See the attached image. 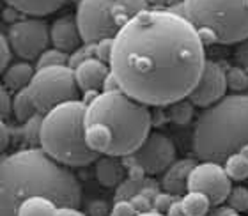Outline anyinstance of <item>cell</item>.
<instances>
[{"instance_id": "32", "label": "cell", "mask_w": 248, "mask_h": 216, "mask_svg": "<svg viewBox=\"0 0 248 216\" xmlns=\"http://www.w3.org/2000/svg\"><path fill=\"white\" fill-rule=\"evenodd\" d=\"M11 107H13V93L0 80V115L4 117V121L11 117Z\"/></svg>"}, {"instance_id": "34", "label": "cell", "mask_w": 248, "mask_h": 216, "mask_svg": "<svg viewBox=\"0 0 248 216\" xmlns=\"http://www.w3.org/2000/svg\"><path fill=\"white\" fill-rule=\"evenodd\" d=\"M112 43L114 39H101L96 43V57L107 64L110 62V55H112Z\"/></svg>"}, {"instance_id": "28", "label": "cell", "mask_w": 248, "mask_h": 216, "mask_svg": "<svg viewBox=\"0 0 248 216\" xmlns=\"http://www.w3.org/2000/svg\"><path fill=\"white\" fill-rule=\"evenodd\" d=\"M227 202L229 206L232 207V211L236 213L248 211V188L247 186H234V188H231Z\"/></svg>"}, {"instance_id": "5", "label": "cell", "mask_w": 248, "mask_h": 216, "mask_svg": "<svg viewBox=\"0 0 248 216\" xmlns=\"http://www.w3.org/2000/svg\"><path fill=\"white\" fill-rule=\"evenodd\" d=\"M85 103L82 99L66 101L43 115L39 128V147L57 163L75 169L87 167L98 156L85 140Z\"/></svg>"}, {"instance_id": "10", "label": "cell", "mask_w": 248, "mask_h": 216, "mask_svg": "<svg viewBox=\"0 0 248 216\" xmlns=\"http://www.w3.org/2000/svg\"><path fill=\"white\" fill-rule=\"evenodd\" d=\"M176 161V145L167 135L151 131L140 147L129 156H124V167L137 165L144 170L145 175L163 174Z\"/></svg>"}, {"instance_id": "27", "label": "cell", "mask_w": 248, "mask_h": 216, "mask_svg": "<svg viewBox=\"0 0 248 216\" xmlns=\"http://www.w3.org/2000/svg\"><path fill=\"white\" fill-rule=\"evenodd\" d=\"M69 62V53H64L57 48H46L41 55L36 59V64L34 67L36 69H43V67H52V66H67Z\"/></svg>"}, {"instance_id": "26", "label": "cell", "mask_w": 248, "mask_h": 216, "mask_svg": "<svg viewBox=\"0 0 248 216\" xmlns=\"http://www.w3.org/2000/svg\"><path fill=\"white\" fill-rule=\"evenodd\" d=\"M225 78H227V89L232 91V94H241L248 91V71L241 66L225 69Z\"/></svg>"}, {"instance_id": "19", "label": "cell", "mask_w": 248, "mask_h": 216, "mask_svg": "<svg viewBox=\"0 0 248 216\" xmlns=\"http://www.w3.org/2000/svg\"><path fill=\"white\" fill-rule=\"evenodd\" d=\"M16 216H61V206L48 197L34 195L21 202Z\"/></svg>"}, {"instance_id": "14", "label": "cell", "mask_w": 248, "mask_h": 216, "mask_svg": "<svg viewBox=\"0 0 248 216\" xmlns=\"http://www.w3.org/2000/svg\"><path fill=\"white\" fill-rule=\"evenodd\" d=\"M82 34L73 15L61 16L50 25V45L53 48L64 53H73L78 46H82Z\"/></svg>"}, {"instance_id": "2", "label": "cell", "mask_w": 248, "mask_h": 216, "mask_svg": "<svg viewBox=\"0 0 248 216\" xmlns=\"http://www.w3.org/2000/svg\"><path fill=\"white\" fill-rule=\"evenodd\" d=\"M43 195L61 207L82 206V185L69 167L41 147H23L0 160V216H16L29 197Z\"/></svg>"}, {"instance_id": "25", "label": "cell", "mask_w": 248, "mask_h": 216, "mask_svg": "<svg viewBox=\"0 0 248 216\" xmlns=\"http://www.w3.org/2000/svg\"><path fill=\"white\" fill-rule=\"evenodd\" d=\"M43 113H36L34 117H31L29 121L21 123L20 128V137L21 142H25L27 147H39V128H41Z\"/></svg>"}, {"instance_id": "3", "label": "cell", "mask_w": 248, "mask_h": 216, "mask_svg": "<svg viewBox=\"0 0 248 216\" xmlns=\"http://www.w3.org/2000/svg\"><path fill=\"white\" fill-rule=\"evenodd\" d=\"M85 140L99 156L124 158L139 149L153 128L151 107L123 91H101L85 105Z\"/></svg>"}, {"instance_id": "43", "label": "cell", "mask_w": 248, "mask_h": 216, "mask_svg": "<svg viewBox=\"0 0 248 216\" xmlns=\"http://www.w3.org/2000/svg\"><path fill=\"white\" fill-rule=\"evenodd\" d=\"M229 216H243L241 213H232V215H229Z\"/></svg>"}, {"instance_id": "20", "label": "cell", "mask_w": 248, "mask_h": 216, "mask_svg": "<svg viewBox=\"0 0 248 216\" xmlns=\"http://www.w3.org/2000/svg\"><path fill=\"white\" fill-rule=\"evenodd\" d=\"M37 112L36 105H34V99L31 96V91L29 87L21 89L18 93L13 94V107H11V115L15 117L16 123H25L31 117H34Z\"/></svg>"}, {"instance_id": "8", "label": "cell", "mask_w": 248, "mask_h": 216, "mask_svg": "<svg viewBox=\"0 0 248 216\" xmlns=\"http://www.w3.org/2000/svg\"><path fill=\"white\" fill-rule=\"evenodd\" d=\"M29 91L37 112L45 113L57 105L80 99V89L75 80V71L69 66H52L36 69Z\"/></svg>"}, {"instance_id": "17", "label": "cell", "mask_w": 248, "mask_h": 216, "mask_svg": "<svg viewBox=\"0 0 248 216\" xmlns=\"http://www.w3.org/2000/svg\"><path fill=\"white\" fill-rule=\"evenodd\" d=\"M34 73H36V67L32 66L29 61L11 62L9 66L5 67V71L2 73V82L11 93L15 94L21 89L29 87Z\"/></svg>"}, {"instance_id": "39", "label": "cell", "mask_w": 248, "mask_h": 216, "mask_svg": "<svg viewBox=\"0 0 248 216\" xmlns=\"http://www.w3.org/2000/svg\"><path fill=\"white\" fill-rule=\"evenodd\" d=\"M232 213H236V211H232V207L229 206V207H220L217 213H215V216H229V215H232Z\"/></svg>"}, {"instance_id": "23", "label": "cell", "mask_w": 248, "mask_h": 216, "mask_svg": "<svg viewBox=\"0 0 248 216\" xmlns=\"http://www.w3.org/2000/svg\"><path fill=\"white\" fill-rule=\"evenodd\" d=\"M145 188H158L156 183L149 179V177H144V179H131V177H126V179L121 183L117 188H115V201H129L133 195L144 191Z\"/></svg>"}, {"instance_id": "37", "label": "cell", "mask_w": 248, "mask_h": 216, "mask_svg": "<svg viewBox=\"0 0 248 216\" xmlns=\"http://www.w3.org/2000/svg\"><path fill=\"white\" fill-rule=\"evenodd\" d=\"M61 216H87L77 207H61Z\"/></svg>"}, {"instance_id": "15", "label": "cell", "mask_w": 248, "mask_h": 216, "mask_svg": "<svg viewBox=\"0 0 248 216\" xmlns=\"http://www.w3.org/2000/svg\"><path fill=\"white\" fill-rule=\"evenodd\" d=\"M195 165L197 161L190 158L176 160L161 175L160 188L174 197H183L188 191V175Z\"/></svg>"}, {"instance_id": "30", "label": "cell", "mask_w": 248, "mask_h": 216, "mask_svg": "<svg viewBox=\"0 0 248 216\" xmlns=\"http://www.w3.org/2000/svg\"><path fill=\"white\" fill-rule=\"evenodd\" d=\"M179 197H174L167 191H158L155 197H153V211L161 213V215H167V211L170 209V206L177 201Z\"/></svg>"}, {"instance_id": "22", "label": "cell", "mask_w": 248, "mask_h": 216, "mask_svg": "<svg viewBox=\"0 0 248 216\" xmlns=\"http://www.w3.org/2000/svg\"><path fill=\"white\" fill-rule=\"evenodd\" d=\"M223 170L225 174L229 175L231 181H236V183H241V181L248 179V158L241 153H234V154L227 156L225 161H223Z\"/></svg>"}, {"instance_id": "7", "label": "cell", "mask_w": 248, "mask_h": 216, "mask_svg": "<svg viewBox=\"0 0 248 216\" xmlns=\"http://www.w3.org/2000/svg\"><path fill=\"white\" fill-rule=\"evenodd\" d=\"M147 9L145 0H80L77 23L83 43L114 39L129 20Z\"/></svg>"}, {"instance_id": "1", "label": "cell", "mask_w": 248, "mask_h": 216, "mask_svg": "<svg viewBox=\"0 0 248 216\" xmlns=\"http://www.w3.org/2000/svg\"><path fill=\"white\" fill-rule=\"evenodd\" d=\"M206 61L199 32L181 13L147 7L114 37L108 66L124 94L158 108L188 98Z\"/></svg>"}, {"instance_id": "40", "label": "cell", "mask_w": 248, "mask_h": 216, "mask_svg": "<svg viewBox=\"0 0 248 216\" xmlns=\"http://www.w3.org/2000/svg\"><path fill=\"white\" fill-rule=\"evenodd\" d=\"M135 216H165V215L156 213V211H147V213H139V215H135Z\"/></svg>"}, {"instance_id": "16", "label": "cell", "mask_w": 248, "mask_h": 216, "mask_svg": "<svg viewBox=\"0 0 248 216\" xmlns=\"http://www.w3.org/2000/svg\"><path fill=\"white\" fill-rule=\"evenodd\" d=\"M94 172L98 183L105 188H117L126 179V167L123 158L117 156H98L94 161Z\"/></svg>"}, {"instance_id": "9", "label": "cell", "mask_w": 248, "mask_h": 216, "mask_svg": "<svg viewBox=\"0 0 248 216\" xmlns=\"http://www.w3.org/2000/svg\"><path fill=\"white\" fill-rule=\"evenodd\" d=\"M7 41L13 53L21 61L36 62L37 57L50 48V27L37 16H23L9 25Z\"/></svg>"}, {"instance_id": "24", "label": "cell", "mask_w": 248, "mask_h": 216, "mask_svg": "<svg viewBox=\"0 0 248 216\" xmlns=\"http://www.w3.org/2000/svg\"><path fill=\"white\" fill-rule=\"evenodd\" d=\"M193 108L195 107L191 105V101L188 98L179 99V101L167 107V117L172 123L185 126V124H188L193 119Z\"/></svg>"}, {"instance_id": "12", "label": "cell", "mask_w": 248, "mask_h": 216, "mask_svg": "<svg viewBox=\"0 0 248 216\" xmlns=\"http://www.w3.org/2000/svg\"><path fill=\"white\" fill-rule=\"evenodd\" d=\"M227 78H225V67L217 61L207 59L204 69L201 73L199 82L188 94V99L193 107L207 108L218 103L222 98L227 96Z\"/></svg>"}, {"instance_id": "31", "label": "cell", "mask_w": 248, "mask_h": 216, "mask_svg": "<svg viewBox=\"0 0 248 216\" xmlns=\"http://www.w3.org/2000/svg\"><path fill=\"white\" fill-rule=\"evenodd\" d=\"M11 59H13V50H11V45L7 41V36L0 31V75L5 71V67L11 64Z\"/></svg>"}, {"instance_id": "38", "label": "cell", "mask_w": 248, "mask_h": 216, "mask_svg": "<svg viewBox=\"0 0 248 216\" xmlns=\"http://www.w3.org/2000/svg\"><path fill=\"white\" fill-rule=\"evenodd\" d=\"M181 215H185V213H183L181 202H179V199H177V201L170 206V209L167 211V215H165V216H181Z\"/></svg>"}, {"instance_id": "21", "label": "cell", "mask_w": 248, "mask_h": 216, "mask_svg": "<svg viewBox=\"0 0 248 216\" xmlns=\"http://www.w3.org/2000/svg\"><path fill=\"white\" fill-rule=\"evenodd\" d=\"M179 202L186 216H206L211 209V201L201 191H186Z\"/></svg>"}, {"instance_id": "29", "label": "cell", "mask_w": 248, "mask_h": 216, "mask_svg": "<svg viewBox=\"0 0 248 216\" xmlns=\"http://www.w3.org/2000/svg\"><path fill=\"white\" fill-rule=\"evenodd\" d=\"M87 59H98L96 57V43H82V46H78L73 53H69V67H77L80 62Z\"/></svg>"}, {"instance_id": "11", "label": "cell", "mask_w": 248, "mask_h": 216, "mask_svg": "<svg viewBox=\"0 0 248 216\" xmlns=\"http://www.w3.org/2000/svg\"><path fill=\"white\" fill-rule=\"evenodd\" d=\"M232 188V181L225 174L222 163L197 161L188 175V191H201L211 201V206H222Z\"/></svg>"}, {"instance_id": "36", "label": "cell", "mask_w": 248, "mask_h": 216, "mask_svg": "<svg viewBox=\"0 0 248 216\" xmlns=\"http://www.w3.org/2000/svg\"><path fill=\"white\" fill-rule=\"evenodd\" d=\"M9 142H11L9 126L4 123V124H2V128H0V153H4V151L9 147Z\"/></svg>"}, {"instance_id": "13", "label": "cell", "mask_w": 248, "mask_h": 216, "mask_svg": "<svg viewBox=\"0 0 248 216\" xmlns=\"http://www.w3.org/2000/svg\"><path fill=\"white\" fill-rule=\"evenodd\" d=\"M73 71L80 94H99L103 91L105 80L110 75V66L99 59H87L73 67Z\"/></svg>"}, {"instance_id": "35", "label": "cell", "mask_w": 248, "mask_h": 216, "mask_svg": "<svg viewBox=\"0 0 248 216\" xmlns=\"http://www.w3.org/2000/svg\"><path fill=\"white\" fill-rule=\"evenodd\" d=\"M234 59L238 62V66H241L248 71V37L245 41L238 43V46L234 50Z\"/></svg>"}, {"instance_id": "41", "label": "cell", "mask_w": 248, "mask_h": 216, "mask_svg": "<svg viewBox=\"0 0 248 216\" xmlns=\"http://www.w3.org/2000/svg\"><path fill=\"white\" fill-rule=\"evenodd\" d=\"M239 153H241V154H245L248 158V144H245L243 147H241V149H239Z\"/></svg>"}, {"instance_id": "44", "label": "cell", "mask_w": 248, "mask_h": 216, "mask_svg": "<svg viewBox=\"0 0 248 216\" xmlns=\"http://www.w3.org/2000/svg\"><path fill=\"white\" fill-rule=\"evenodd\" d=\"M181 216H186V215H181Z\"/></svg>"}, {"instance_id": "42", "label": "cell", "mask_w": 248, "mask_h": 216, "mask_svg": "<svg viewBox=\"0 0 248 216\" xmlns=\"http://www.w3.org/2000/svg\"><path fill=\"white\" fill-rule=\"evenodd\" d=\"M5 121H4V117H2V115H0V128H2V124H4Z\"/></svg>"}, {"instance_id": "33", "label": "cell", "mask_w": 248, "mask_h": 216, "mask_svg": "<svg viewBox=\"0 0 248 216\" xmlns=\"http://www.w3.org/2000/svg\"><path fill=\"white\" fill-rule=\"evenodd\" d=\"M135 215H137V211L133 209L129 201H115L114 206H112V211H110V216H135Z\"/></svg>"}, {"instance_id": "4", "label": "cell", "mask_w": 248, "mask_h": 216, "mask_svg": "<svg viewBox=\"0 0 248 216\" xmlns=\"http://www.w3.org/2000/svg\"><path fill=\"white\" fill-rule=\"evenodd\" d=\"M245 144H248V93L227 94L218 103L202 108L191 135V151L199 160L223 163Z\"/></svg>"}, {"instance_id": "6", "label": "cell", "mask_w": 248, "mask_h": 216, "mask_svg": "<svg viewBox=\"0 0 248 216\" xmlns=\"http://www.w3.org/2000/svg\"><path fill=\"white\" fill-rule=\"evenodd\" d=\"M181 15L204 45H238L248 37V0H183Z\"/></svg>"}, {"instance_id": "18", "label": "cell", "mask_w": 248, "mask_h": 216, "mask_svg": "<svg viewBox=\"0 0 248 216\" xmlns=\"http://www.w3.org/2000/svg\"><path fill=\"white\" fill-rule=\"evenodd\" d=\"M13 9L25 16H48L66 5L67 0H4Z\"/></svg>"}]
</instances>
